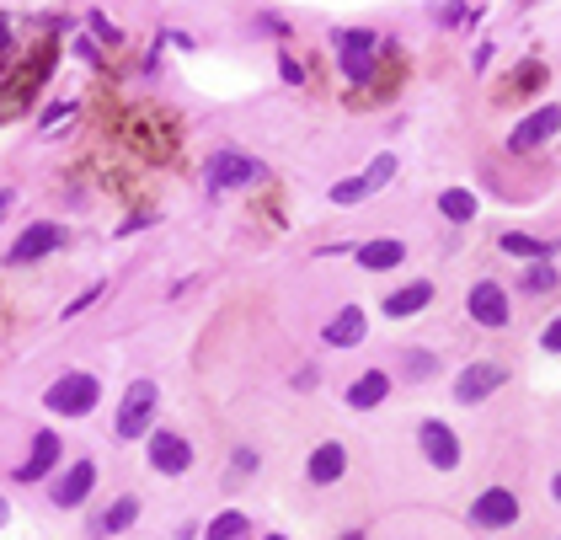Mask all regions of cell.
<instances>
[{
  "mask_svg": "<svg viewBox=\"0 0 561 540\" xmlns=\"http://www.w3.org/2000/svg\"><path fill=\"white\" fill-rule=\"evenodd\" d=\"M0 524H6V503H0Z\"/></svg>",
  "mask_w": 561,
  "mask_h": 540,
  "instance_id": "4dcf8cb0",
  "label": "cell"
},
{
  "mask_svg": "<svg viewBox=\"0 0 561 540\" xmlns=\"http://www.w3.org/2000/svg\"><path fill=\"white\" fill-rule=\"evenodd\" d=\"M54 460H59V439H54V434H38V439H33V455L17 466V482H22V487L43 482V476L54 471Z\"/></svg>",
  "mask_w": 561,
  "mask_h": 540,
  "instance_id": "7c38bea8",
  "label": "cell"
},
{
  "mask_svg": "<svg viewBox=\"0 0 561 540\" xmlns=\"http://www.w3.org/2000/svg\"><path fill=\"white\" fill-rule=\"evenodd\" d=\"M465 311H471L481 327H503L508 321V295L497 284H476L471 295H465Z\"/></svg>",
  "mask_w": 561,
  "mask_h": 540,
  "instance_id": "8fae6325",
  "label": "cell"
},
{
  "mask_svg": "<svg viewBox=\"0 0 561 540\" xmlns=\"http://www.w3.org/2000/svg\"><path fill=\"white\" fill-rule=\"evenodd\" d=\"M97 396H102V385L75 369V375H59L43 401H49V412H59V418H86V412L97 407Z\"/></svg>",
  "mask_w": 561,
  "mask_h": 540,
  "instance_id": "6da1fadb",
  "label": "cell"
},
{
  "mask_svg": "<svg viewBox=\"0 0 561 540\" xmlns=\"http://www.w3.org/2000/svg\"><path fill=\"white\" fill-rule=\"evenodd\" d=\"M503 252H513V257H545V246L529 241V236H503Z\"/></svg>",
  "mask_w": 561,
  "mask_h": 540,
  "instance_id": "cb8c5ba5",
  "label": "cell"
},
{
  "mask_svg": "<svg viewBox=\"0 0 561 540\" xmlns=\"http://www.w3.org/2000/svg\"><path fill=\"white\" fill-rule=\"evenodd\" d=\"M268 540H284V535H268Z\"/></svg>",
  "mask_w": 561,
  "mask_h": 540,
  "instance_id": "1f68e13d",
  "label": "cell"
},
{
  "mask_svg": "<svg viewBox=\"0 0 561 540\" xmlns=\"http://www.w3.org/2000/svg\"><path fill=\"white\" fill-rule=\"evenodd\" d=\"M150 418H155V385L150 380H134L129 391H123V407H118V439L150 434Z\"/></svg>",
  "mask_w": 561,
  "mask_h": 540,
  "instance_id": "277c9868",
  "label": "cell"
},
{
  "mask_svg": "<svg viewBox=\"0 0 561 540\" xmlns=\"http://www.w3.org/2000/svg\"><path fill=\"white\" fill-rule=\"evenodd\" d=\"M551 284H556L551 262H535V268H529V289H551Z\"/></svg>",
  "mask_w": 561,
  "mask_h": 540,
  "instance_id": "d4e9b609",
  "label": "cell"
},
{
  "mask_svg": "<svg viewBox=\"0 0 561 540\" xmlns=\"http://www.w3.org/2000/svg\"><path fill=\"white\" fill-rule=\"evenodd\" d=\"M556 129H561V107H540V113H529L524 123H513L508 145H513V150H535V145L551 140Z\"/></svg>",
  "mask_w": 561,
  "mask_h": 540,
  "instance_id": "9c48e42d",
  "label": "cell"
},
{
  "mask_svg": "<svg viewBox=\"0 0 561 540\" xmlns=\"http://www.w3.org/2000/svg\"><path fill=\"white\" fill-rule=\"evenodd\" d=\"M342 471H348V455H342V444H321V450L310 455V482H316V487L337 482Z\"/></svg>",
  "mask_w": 561,
  "mask_h": 540,
  "instance_id": "2e32d148",
  "label": "cell"
},
{
  "mask_svg": "<svg viewBox=\"0 0 561 540\" xmlns=\"http://www.w3.org/2000/svg\"><path fill=\"white\" fill-rule=\"evenodd\" d=\"M241 535H246V519L241 514H220V519L209 524V540H241Z\"/></svg>",
  "mask_w": 561,
  "mask_h": 540,
  "instance_id": "44dd1931",
  "label": "cell"
},
{
  "mask_svg": "<svg viewBox=\"0 0 561 540\" xmlns=\"http://www.w3.org/2000/svg\"><path fill=\"white\" fill-rule=\"evenodd\" d=\"M65 246V230L59 225H49V220H38V225H27L17 241H11V262H38V257H49V252H59Z\"/></svg>",
  "mask_w": 561,
  "mask_h": 540,
  "instance_id": "5b68a950",
  "label": "cell"
},
{
  "mask_svg": "<svg viewBox=\"0 0 561 540\" xmlns=\"http://www.w3.org/2000/svg\"><path fill=\"white\" fill-rule=\"evenodd\" d=\"M423 450H428V460L439 471H455L460 466V444H455V434H449L444 423H423Z\"/></svg>",
  "mask_w": 561,
  "mask_h": 540,
  "instance_id": "4fadbf2b",
  "label": "cell"
},
{
  "mask_svg": "<svg viewBox=\"0 0 561 540\" xmlns=\"http://www.w3.org/2000/svg\"><path fill=\"white\" fill-rule=\"evenodd\" d=\"M150 466L161 476H182L193 466V444L177 439V434H150Z\"/></svg>",
  "mask_w": 561,
  "mask_h": 540,
  "instance_id": "ba28073f",
  "label": "cell"
},
{
  "mask_svg": "<svg viewBox=\"0 0 561 540\" xmlns=\"http://www.w3.org/2000/svg\"><path fill=\"white\" fill-rule=\"evenodd\" d=\"M433 300V284H407L396 295H385V316H417Z\"/></svg>",
  "mask_w": 561,
  "mask_h": 540,
  "instance_id": "e0dca14e",
  "label": "cell"
},
{
  "mask_svg": "<svg viewBox=\"0 0 561 540\" xmlns=\"http://www.w3.org/2000/svg\"><path fill=\"white\" fill-rule=\"evenodd\" d=\"M471 519L481 524V530H503V524L519 519V498H513L508 487H487V492L471 503Z\"/></svg>",
  "mask_w": 561,
  "mask_h": 540,
  "instance_id": "8992f818",
  "label": "cell"
},
{
  "mask_svg": "<svg viewBox=\"0 0 561 540\" xmlns=\"http://www.w3.org/2000/svg\"><path fill=\"white\" fill-rule=\"evenodd\" d=\"M134 519H139V503H134V498H118L97 524H91V535H118V530H129Z\"/></svg>",
  "mask_w": 561,
  "mask_h": 540,
  "instance_id": "ac0fdd59",
  "label": "cell"
},
{
  "mask_svg": "<svg viewBox=\"0 0 561 540\" xmlns=\"http://www.w3.org/2000/svg\"><path fill=\"white\" fill-rule=\"evenodd\" d=\"M412 375H433V369H439V364H433V353H412Z\"/></svg>",
  "mask_w": 561,
  "mask_h": 540,
  "instance_id": "83f0119b",
  "label": "cell"
},
{
  "mask_svg": "<svg viewBox=\"0 0 561 540\" xmlns=\"http://www.w3.org/2000/svg\"><path fill=\"white\" fill-rule=\"evenodd\" d=\"M391 177H396V156H380V161H374L369 172H364V188L374 193V188H385V182H391Z\"/></svg>",
  "mask_w": 561,
  "mask_h": 540,
  "instance_id": "7402d4cb",
  "label": "cell"
},
{
  "mask_svg": "<svg viewBox=\"0 0 561 540\" xmlns=\"http://www.w3.org/2000/svg\"><path fill=\"white\" fill-rule=\"evenodd\" d=\"M540 343H545V348H551V353H561V316H556V321H551V327H545V332H540Z\"/></svg>",
  "mask_w": 561,
  "mask_h": 540,
  "instance_id": "484cf974",
  "label": "cell"
},
{
  "mask_svg": "<svg viewBox=\"0 0 561 540\" xmlns=\"http://www.w3.org/2000/svg\"><path fill=\"white\" fill-rule=\"evenodd\" d=\"M385 391H391V380H385V369H369V375H358V380L348 385V407L369 412V407H380V401H385Z\"/></svg>",
  "mask_w": 561,
  "mask_h": 540,
  "instance_id": "5bb4252c",
  "label": "cell"
},
{
  "mask_svg": "<svg viewBox=\"0 0 561 540\" xmlns=\"http://www.w3.org/2000/svg\"><path fill=\"white\" fill-rule=\"evenodd\" d=\"M91 487H97V466H91V460H75V466L49 487V498H54L59 508H75V503L91 498Z\"/></svg>",
  "mask_w": 561,
  "mask_h": 540,
  "instance_id": "52a82bcc",
  "label": "cell"
},
{
  "mask_svg": "<svg viewBox=\"0 0 561 540\" xmlns=\"http://www.w3.org/2000/svg\"><path fill=\"white\" fill-rule=\"evenodd\" d=\"M204 177H209L214 193H230V188H246V182H257L262 166H257L252 156H241V150H214L209 166H204Z\"/></svg>",
  "mask_w": 561,
  "mask_h": 540,
  "instance_id": "7a4b0ae2",
  "label": "cell"
},
{
  "mask_svg": "<svg viewBox=\"0 0 561 540\" xmlns=\"http://www.w3.org/2000/svg\"><path fill=\"white\" fill-rule=\"evenodd\" d=\"M326 343H332V348H353V343H364V311H353V305H348V311H342V316H332V321H326Z\"/></svg>",
  "mask_w": 561,
  "mask_h": 540,
  "instance_id": "9a60e30c",
  "label": "cell"
},
{
  "mask_svg": "<svg viewBox=\"0 0 561 540\" xmlns=\"http://www.w3.org/2000/svg\"><path fill=\"white\" fill-rule=\"evenodd\" d=\"M358 198H369L364 177H348V182H337V188H332V204H358Z\"/></svg>",
  "mask_w": 561,
  "mask_h": 540,
  "instance_id": "603a6c76",
  "label": "cell"
},
{
  "mask_svg": "<svg viewBox=\"0 0 561 540\" xmlns=\"http://www.w3.org/2000/svg\"><path fill=\"white\" fill-rule=\"evenodd\" d=\"M6 204H11V193H6V188H0V209H6Z\"/></svg>",
  "mask_w": 561,
  "mask_h": 540,
  "instance_id": "f1b7e54d",
  "label": "cell"
},
{
  "mask_svg": "<svg viewBox=\"0 0 561 540\" xmlns=\"http://www.w3.org/2000/svg\"><path fill=\"white\" fill-rule=\"evenodd\" d=\"M439 209H444V220H455V225H465L476 214V198L465 193V188H449L444 198H439Z\"/></svg>",
  "mask_w": 561,
  "mask_h": 540,
  "instance_id": "ffe728a7",
  "label": "cell"
},
{
  "mask_svg": "<svg viewBox=\"0 0 561 540\" xmlns=\"http://www.w3.org/2000/svg\"><path fill=\"white\" fill-rule=\"evenodd\" d=\"M358 262H364V268H396V262H401V241H369V246H358Z\"/></svg>",
  "mask_w": 561,
  "mask_h": 540,
  "instance_id": "d6986e66",
  "label": "cell"
},
{
  "mask_svg": "<svg viewBox=\"0 0 561 540\" xmlns=\"http://www.w3.org/2000/svg\"><path fill=\"white\" fill-rule=\"evenodd\" d=\"M374 49H380V38L364 33V27H348V33H337V65L348 81H369L374 75Z\"/></svg>",
  "mask_w": 561,
  "mask_h": 540,
  "instance_id": "3957f363",
  "label": "cell"
},
{
  "mask_svg": "<svg viewBox=\"0 0 561 540\" xmlns=\"http://www.w3.org/2000/svg\"><path fill=\"white\" fill-rule=\"evenodd\" d=\"M503 380H508V369H503V364H471V369H465V375L455 380V396L465 401V407H471V401L492 396Z\"/></svg>",
  "mask_w": 561,
  "mask_h": 540,
  "instance_id": "30bf717a",
  "label": "cell"
},
{
  "mask_svg": "<svg viewBox=\"0 0 561 540\" xmlns=\"http://www.w3.org/2000/svg\"><path fill=\"white\" fill-rule=\"evenodd\" d=\"M551 492H556V498H561V476H556V482H551Z\"/></svg>",
  "mask_w": 561,
  "mask_h": 540,
  "instance_id": "f546056e",
  "label": "cell"
},
{
  "mask_svg": "<svg viewBox=\"0 0 561 540\" xmlns=\"http://www.w3.org/2000/svg\"><path fill=\"white\" fill-rule=\"evenodd\" d=\"M97 295H102V289H86V295H75V300L65 305V316H81V311H86V305L97 300Z\"/></svg>",
  "mask_w": 561,
  "mask_h": 540,
  "instance_id": "4316f807",
  "label": "cell"
}]
</instances>
